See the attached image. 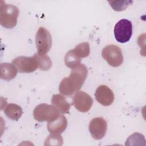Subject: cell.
<instances>
[{
    "label": "cell",
    "instance_id": "obj_3",
    "mask_svg": "<svg viewBox=\"0 0 146 146\" xmlns=\"http://www.w3.org/2000/svg\"><path fill=\"white\" fill-rule=\"evenodd\" d=\"M60 112L54 105L48 104H40L34 110L33 116L34 119L40 122L52 121L59 115Z\"/></svg>",
    "mask_w": 146,
    "mask_h": 146
},
{
    "label": "cell",
    "instance_id": "obj_8",
    "mask_svg": "<svg viewBox=\"0 0 146 146\" xmlns=\"http://www.w3.org/2000/svg\"><path fill=\"white\" fill-rule=\"evenodd\" d=\"M107 128L106 120L100 117L94 118L89 124L90 132L92 137L96 140L102 139L105 136Z\"/></svg>",
    "mask_w": 146,
    "mask_h": 146
},
{
    "label": "cell",
    "instance_id": "obj_1",
    "mask_svg": "<svg viewBox=\"0 0 146 146\" xmlns=\"http://www.w3.org/2000/svg\"><path fill=\"white\" fill-rule=\"evenodd\" d=\"M87 68L83 64H80L71 70L68 77L62 79L59 86V92L64 95L70 96L78 91L83 86L87 76Z\"/></svg>",
    "mask_w": 146,
    "mask_h": 146
},
{
    "label": "cell",
    "instance_id": "obj_18",
    "mask_svg": "<svg viewBox=\"0 0 146 146\" xmlns=\"http://www.w3.org/2000/svg\"><path fill=\"white\" fill-rule=\"evenodd\" d=\"M112 8L115 11H123L131 3L132 1H108Z\"/></svg>",
    "mask_w": 146,
    "mask_h": 146
},
{
    "label": "cell",
    "instance_id": "obj_11",
    "mask_svg": "<svg viewBox=\"0 0 146 146\" xmlns=\"http://www.w3.org/2000/svg\"><path fill=\"white\" fill-rule=\"evenodd\" d=\"M67 126L66 117L63 115H60L54 120L48 122L47 129L51 133L60 134L66 129Z\"/></svg>",
    "mask_w": 146,
    "mask_h": 146
},
{
    "label": "cell",
    "instance_id": "obj_5",
    "mask_svg": "<svg viewBox=\"0 0 146 146\" xmlns=\"http://www.w3.org/2000/svg\"><path fill=\"white\" fill-rule=\"evenodd\" d=\"M35 43L38 54H46L49 51L52 46V37L46 29L39 28L35 35Z\"/></svg>",
    "mask_w": 146,
    "mask_h": 146
},
{
    "label": "cell",
    "instance_id": "obj_7",
    "mask_svg": "<svg viewBox=\"0 0 146 146\" xmlns=\"http://www.w3.org/2000/svg\"><path fill=\"white\" fill-rule=\"evenodd\" d=\"M18 71L20 72L30 73L35 71L38 67L36 59L34 55L31 57L18 56L12 61Z\"/></svg>",
    "mask_w": 146,
    "mask_h": 146
},
{
    "label": "cell",
    "instance_id": "obj_13",
    "mask_svg": "<svg viewBox=\"0 0 146 146\" xmlns=\"http://www.w3.org/2000/svg\"><path fill=\"white\" fill-rule=\"evenodd\" d=\"M51 103L57 108L60 113L63 114L68 113L70 104L63 95L60 94L54 95L51 98Z\"/></svg>",
    "mask_w": 146,
    "mask_h": 146
},
{
    "label": "cell",
    "instance_id": "obj_17",
    "mask_svg": "<svg viewBox=\"0 0 146 146\" xmlns=\"http://www.w3.org/2000/svg\"><path fill=\"white\" fill-rule=\"evenodd\" d=\"M80 61L81 59L75 55V54L72 51V50H71L69 51H68L65 55V64L68 67L71 69L79 65L80 64Z\"/></svg>",
    "mask_w": 146,
    "mask_h": 146
},
{
    "label": "cell",
    "instance_id": "obj_19",
    "mask_svg": "<svg viewBox=\"0 0 146 146\" xmlns=\"http://www.w3.org/2000/svg\"><path fill=\"white\" fill-rule=\"evenodd\" d=\"M63 139L60 134L51 133L45 140L44 145H62Z\"/></svg>",
    "mask_w": 146,
    "mask_h": 146
},
{
    "label": "cell",
    "instance_id": "obj_4",
    "mask_svg": "<svg viewBox=\"0 0 146 146\" xmlns=\"http://www.w3.org/2000/svg\"><path fill=\"white\" fill-rule=\"evenodd\" d=\"M102 55L104 60L112 67L120 66L123 62L121 48L115 44L107 45L103 48Z\"/></svg>",
    "mask_w": 146,
    "mask_h": 146
},
{
    "label": "cell",
    "instance_id": "obj_16",
    "mask_svg": "<svg viewBox=\"0 0 146 146\" xmlns=\"http://www.w3.org/2000/svg\"><path fill=\"white\" fill-rule=\"evenodd\" d=\"M72 51L80 59L86 58L89 55L90 52V44L88 42L81 43L76 45L72 50Z\"/></svg>",
    "mask_w": 146,
    "mask_h": 146
},
{
    "label": "cell",
    "instance_id": "obj_15",
    "mask_svg": "<svg viewBox=\"0 0 146 146\" xmlns=\"http://www.w3.org/2000/svg\"><path fill=\"white\" fill-rule=\"evenodd\" d=\"M34 55L36 59L38 68L40 70L47 71L51 68L52 66V62L49 56H48L46 54L40 55L36 53Z\"/></svg>",
    "mask_w": 146,
    "mask_h": 146
},
{
    "label": "cell",
    "instance_id": "obj_6",
    "mask_svg": "<svg viewBox=\"0 0 146 146\" xmlns=\"http://www.w3.org/2000/svg\"><path fill=\"white\" fill-rule=\"evenodd\" d=\"M132 34V25L130 21L122 19L114 27V35L116 40L124 43L129 40Z\"/></svg>",
    "mask_w": 146,
    "mask_h": 146
},
{
    "label": "cell",
    "instance_id": "obj_2",
    "mask_svg": "<svg viewBox=\"0 0 146 146\" xmlns=\"http://www.w3.org/2000/svg\"><path fill=\"white\" fill-rule=\"evenodd\" d=\"M18 8L11 4L1 2L0 6V24L7 29L14 27L17 23L19 15Z\"/></svg>",
    "mask_w": 146,
    "mask_h": 146
},
{
    "label": "cell",
    "instance_id": "obj_12",
    "mask_svg": "<svg viewBox=\"0 0 146 146\" xmlns=\"http://www.w3.org/2000/svg\"><path fill=\"white\" fill-rule=\"evenodd\" d=\"M18 70L12 63H2L0 66V77L2 79L10 80L14 79L17 74Z\"/></svg>",
    "mask_w": 146,
    "mask_h": 146
},
{
    "label": "cell",
    "instance_id": "obj_14",
    "mask_svg": "<svg viewBox=\"0 0 146 146\" xmlns=\"http://www.w3.org/2000/svg\"><path fill=\"white\" fill-rule=\"evenodd\" d=\"M5 115L13 120H18L22 115V108L17 104L10 103L6 106L4 110Z\"/></svg>",
    "mask_w": 146,
    "mask_h": 146
},
{
    "label": "cell",
    "instance_id": "obj_9",
    "mask_svg": "<svg viewBox=\"0 0 146 146\" xmlns=\"http://www.w3.org/2000/svg\"><path fill=\"white\" fill-rule=\"evenodd\" d=\"M73 104L79 111L86 112L91 108L93 99L88 94L79 91L76 92L74 96Z\"/></svg>",
    "mask_w": 146,
    "mask_h": 146
},
{
    "label": "cell",
    "instance_id": "obj_10",
    "mask_svg": "<svg viewBox=\"0 0 146 146\" xmlns=\"http://www.w3.org/2000/svg\"><path fill=\"white\" fill-rule=\"evenodd\" d=\"M96 100L104 106H110L114 100V94L112 91L107 86L101 85L95 91Z\"/></svg>",
    "mask_w": 146,
    "mask_h": 146
}]
</instances>
